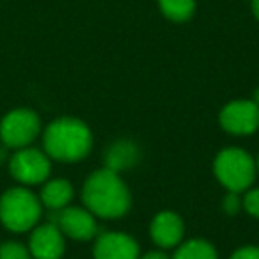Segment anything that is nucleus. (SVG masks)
<instances>
[{
	"instance_id": "11",
	"label": "nucleus",
	"mask_w": 259,
	"mask_h": 259,
	"mask_svg": "<svg viewBox=\"0 0 259 259\" xmlns=\"http://www.w3.org/2000/svg\"><path fill=\"white\" fill-rule=\"evenodd\" d=\"M32 259H61L66 252V236L54 222L34 227L29 240Z\"/></svg>"
},
{
	"instance_id": "2",
	"label": "nucleus",
	"mask_w": 259,
	"mask_h": 259,
	"mask_svg": "<svg viewBox=\"0 0 259 259\" xmlns=\"http://www.w3.org/2000/svg\"><path fill=\"white\" fill-rule=\"evenodd\" d=\"M93 142L91 128L76 117H59L43 132L45 153L57 162H80L91 153Z\"/></svg>"
},
{
	"instance_id": "7",
	"label": "nucleus",
	"mask_w": 259,
	"mask_h": 259,
	"mask_svg": "<svg viewBox=\"0 0 259 259\" xmlns=\"http://www.w3.org/2000/svg\"><path fill=\"white\" fill-rule=\"evenodd\" d=\"M219 122L234 137H248L259 130V107L252 100H233L222 107Z\"/></svg>"
},
{
	"instance_id": "3",
	"label": "nucleus",
	"mask_w": 259,
	"mask_h": 259,
	"mask_svg": "<svg viewBox=\"0 0 259 259\" xmlns=\"http://www.w3.org/2000/svg\"><path fill=\"white\" fill-rule=\"evenodd\" d=\"M213 174L227 192L243 194L257 178L255 158L241 148H224L213 160Z\"/></svg>"
},
{
	"instance_id": "4",
	"label": "nucleus",
	"mask_w": 259,
	"mask_h": 259,
	"mask_svg": "<svg viewBox=\"0 0 259 259\" xmlns=\"http://www.w3.org/2000/svg\"><path fill=\"white\" fill-rule=\"evenodd\" d=\"M39 197L23 187L9 188L0 197V220L13 233H25L36 227L41 219Z\"/></svg>"
},
{
	"instance_id": "8",
	"label": "nucleus",
	"mask_w": 259,
	"mask_h": 259,
	"mask_svg": "<svg viewBox=\"0 0 259 259\" xmlns=\"http://www.w3.org/2000/svg\"><path fill=\"white\" fill-rule=\"evenodd\" d=\"M52 222L61 229L66 238L76 241H89L100 234L98 219L83 206H66V208L55 211Z\"/></svg>"
},
{
	"instance_id": "17",
	"label": "nucleus",
	"mask_w": 259,
	"mask_h": 259,
	"mask_svg": "<svg viewBox=\"0 0 259 259\" xmlns=\"http://www.w3.org/2000/svg\"><path fill=\"white\" fill-rule=\"evenodd\" d=\"M241 209H243V197H241V194H238V192H227L222 199V211L226 215L233 217L238 215Z\"/></svg>"
},
{
	"instance_id": "10",
	"label": "nucleus",
	"mask_w": 259,
	"mask_h": 259,
	"mask_svg": "<svg viewBox=\"0 0 259 259\" xmlns=\"http://www.w3.org/2000/svg\"><path fill=\"white\" fill-rule=\"evenodd\" d=\"M149 234L153 243L162 250L176 248L185 238V222L176 211L163 209L153 217L149 224Z\"/></svg>"
},
{
	"instance_id": "22",
	"label": "nucleus",
	"mask_w": 259,
	"mask_h": 259,
	"mask_svg": "<svg viewBox=\"0 0 259 259\" xmlns=\"http://www.w3.org/2000/svg\"><path fill=\"white\" fill-rule=\"evenodd\" d=\"M250 6H252V13H254L255 20H259V0H250Z\"/></svg>"
},
{
	"instance_id": "13",
	"label": "nucleus",
	"mask_w": 259,
	"mask_h": 259,
	"mask_svg": "<svg viewBox=\"0 0 259 259\" xmlns=\"http://www.w3.org/2000/svg\"><path fill=\"white\" fill-rule=\"evenodd\" d=\"M73 195H75L73 185L69 183L68 180L57 178V180H50L43 185L39 201H41V204L47 206V208L54 209V211H59V209L69 206V202L73 201Z\"/></svg>"
},
{
	"instance_id": "18",
	"label": "nucleus",
	"mask_w": 259,
	"mask_h": 259,
	"mask_svg": "<svg viewBox=\"0 0 259 259\" xmlns=\"http://www.w3.org/2000/svg\"><path fill=\"white\" fill-rule=\"evenodd\" d=\"M243 209L254 219H259V187L243 192Z\"/></svg>"
},
{
	"instance_id": "1",
	"label": "nucleus",
	"mask_w": 259,
	"mask_h": 259,
	"mask_svg": "<svg viewBox=\"0 0 259 259\" xmlns=\"http://www.w3.org/2000/svg\"><path fill=\"white\" fill-rule=\"evenodd\" d=\"M82 202L96 219L115 220L130 211L132 194L121 174L101 167L83 181Z\"/></svg>"
},
{
	"instance_id": "24",
	"label": "nucleus",
	"mask_w": 259,
	"mask_h": 259,
	"mask_svg": "<svg viewBox=\"0 0 259 259\" xmlns=\"http://www.w3.org/2000/svg\"><path fill=\"white\" fill-rule=\"evenodd\" d=\"M255 165H257V176H259V156L255 158Z\"/></svg>"
},
{
	"instance_id": "14",
	"label": "nucleus",
	"mask_w": 259,
	"mask_h": 259,
	"mask_svg": "<svg viewBox=\"0 0 259 259\" xmlns=\"http://www.w3.org/2000/svg\"><path fill=\"white\" fill-rule=\"evenodd\" d=\"M172 259H219V252L211 241L192 238L178 245Z\"/></svg>"
},
{
	"instance_id": "15",
	"label": "nucleus",
	"mask_w": 259,
	"mask_h": 259,
	"mask_svg": "<svg viewBox=\"0 0 259 259\" xmlns=\"http://www.w3.org/2000/svg\"><path fill=\"white\" fill-rule=\"evenodd\" d=\"M158 8L167 20L183 23L195 13V0H158Z\"/></svg>"
},
{
	"instance_id": "6",
	"label": "nucleus",
	"mask_w": 259,
	"mask_h": 259,
	"mask_svg": "<svg viewBox=\"0 0 259 259\" xmlns=\"http://www.w3.org/2000/svg\"><path fill=\"white\" fill-rule=\"evenodd\" d=\"M9 170L13 178L23 185H39L48 180L52 172V160L45 151L34 148L16 149L9 158Z\"/></svg>"
},
{
	"instance_id": "20",
	"label": "nucleus",
	"mask_w": 259,
	"mask_h": 259,
	"mask_svg": "<svg viewBox=\"0 0 259 259\" xmlns=\"http://www.w3.org/2000/svg\"><path fill=\"white\" fill-rule=\"evenodd\" d=\"M139 259H172V257L167 255V252L162 250V248H156V250H149L146 254H141Z\"/></svg>"
},
{
	"instance_id": "16",
	"label": "nucleus",
	"mask_w": 259,
	"mask_h": 259,
	"mask_svg": "<svg viewBox=\"0 0 259 259\" xmlns=\"http://www.w3.org/2000/svg\"><path fill=\"white\" fill-rule=\"evenodd\" d=\"M0 259H32L29 247L20 241H6L0 245Z\"/></svg>"
},
{
	"instance_id": "19",
	"label": "nucleus",
	"mask_w": 259,
	"mask_h": 259,
	"mask_svg": "<svg viewBox=\"0 0 259 259\" xmlns=\"http://www.w3.org/2000/svg\"><path fill=\"white\" fill-rule=\"evenodd\" d=\"M229 259H259V247L257 245H241L229 255Z\"/></svg>"
},
{
	"instance_id": "21",
	"label": "nucleus",
	"mask_w": 259,
	"mask_h": 259,
	"mask_svg": "<svg viewBox=\"0 0 259 259\" xmlns=\"http://www.w3.org/2000/svg\"><path fill=\"white\" fill-rule=\"evenodd\" d=\"M8 146H0V165H2V163L4 162H9V155H8Z\"/></svg>"
},
{
	"instance_id": "5",
	"label": "nucleus",
	"mask_w": 259,
	"mask_h": 259,
	"mask_svg": "<svg viewBox=\"0 0 259 259\" xmlns=\"http://www.w3.org/2000/svg\"><path fill=\"white\" fill-rule=\"evenodd\" d=\"M41 132V119L34 110L16 108L0 122V141L11 149L27 148Z\"/></svg>"
},
{
	"instance_id": "23",
	"label": "nucleus",
	"mask_w": 259,
	"mask_h": 259,
	"mask_svg": "<svg viewBox=\"0 0 259 259\" xmlns=\"http://www.w3.org/2000/svg\"><path fill=\"white\" fill-rule=\"evenodd\" d=\"M252 101H254V103L259 107V85L255 87V91H254V96H252Z\"/></svg>"
},
{
	"instance_id": "9",
	"label": "nucleus",
	"mask_w": 259,
	"mask_h": 259,
	"mask_svg": "<svg viewBox=\"0 0 259 259\" xmlns=\"http://www.w3.org/2000/svg\"><path fill=\"white\" fill-rule=\"evenodd\" d=\"M93 255L94 259H139L141 247L128 233L107 231L94 238Z\"/></svg>"
},
{
	"instance_id": "12",
	"label": "nucleus",
	"mask_w": 259,
	"mask_h": 259,
	"mask_svg": "<svg viewBox=\"0 0 259 259\" xmlns=\"http://www.w3.org/2000/svg\"><path fill=\"white\" fill-rule=\"evenodd\" d=\"M141 158L142 151L137 142L130 141V139H119V141L112 142L107 148V151H105L103 167L121 174L124 170H130L134 169L135 165H139Z\"/></svg>"
}]
</instances>
